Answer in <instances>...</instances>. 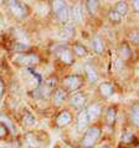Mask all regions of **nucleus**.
Here are the masks:
<instances>
[{
  "label": "nucleus",
  "instance_id": "nucleus-1",
  "mask_svg": "<svg viewBox=\"0 0 139 148\" xmlns=\"http://www.w3.org/2000/svg\"><path fill=\"white\" fill-rule=\"evenodd\" d=\"M101 136V128L97 126H92L86 130V133L82 138V146L86 148H89V147H93L96 145V142L98 141Z\"/></svg>",
  "mask_w": 139,
  "mask_h": 148
},
{
  "label": "nucleus",
  "instance_id": "nucleus-2",
  "mask_svg": "<svg viewBox=\"0 0 139 148\" xmlns=\"http://www.w3.org/2000/svg\"><path fill=\"white\" fill-rule=\"evenodd\" d=\"M52 8H54V11L57 16V19L60 20L61 23H66L68 20V8L66 5V3L65 1H54L52 4Z\"/></svg>",
  "mask_w": 139,
  "mask_h": 148
},
{
  "label": "nucleus",
  "instance_id": "nucleus-3",
  "mask_svg": "<svg viewBox=\"0 0 139 148\" xmlns=\"http://www.w3.org/2000/svg\"><path fill=\"white\" fill-rule=\"evenodd\" d=\"M82 85V79L78 75H70L63 80V86L67 91H76Z\"/></svg>",
  "mask_w": 139,
  "mask_h": 148
},
{
  "label": "nucleus",
  "instance_id": "nucleus-4",
  "mask_svg": "<svg viewBox=\"0 0 139 148\" xmlns=\"http://www.w3.org/2000/svg\"><path fill=\"white\" fill-rule=\"evenodd\" d=\"M9 9L15 16L18 18H24L27 14V8L21 1H9Z\"/></svg>",
  "mask_w": 139,
  "mask_h": 148
},
{
  "label": "nucleus",
  "instance_id": "nucleus-5",
  "mask_svg": "<svg viewBox=\"0 0 139 148\" xmlns=\"http://www.w3.org/2000/svg\"><path fill=\"white\" fill-rule=\"evenodd\" d=\"M87 102V98H86V95L82 92H77L75 95H72V97L70 98V103H71L75 108H82L83 106Z\"/></svg>",
  "mask_w": 139,
  "mask_h": 148
},
{
  "label": "nucleus",
  "instance_id": "nucleus-6",
  "mask_svg": "<svg viewBox=\"0 0 139 148\" xmlns=\"http://www.w3.org/2000/svg\"><path fill=\"white\" fill-rule=\"evenodd\" d=\"M89 122H92V120H91V117H89V114H88L87 108L81 111V112L78 113V116H77V126H78V128L80 130H84L86 127L89 125Z\"/></svg>",
  "mask_w": 139,
  "mask_h": 148
},
{
  "label": "nucleus",
  "instance_id": "nucleus-7",
  "mask_svg": "<svg viewBox=\"0 0 139 148\" xmlns=\"http://www.w3.org/2000/svg\"><path fill=\"white\" fill-rule=\"evenodd\" d=\"M57 55H59L60 60L63 61L65 64H68L71 65L73 62V56H72V52L68 50L66 47H60V50L57 51Z\"/></svg>",
  "mask_w": 139,
  "mask_h": 148
},
{
  "label": "nucleus",
  "instance_id": "nucleus-8",
  "mask_svg": "<svg viewBox=\"0 0 139 148\" xmlns=\"http://www.w3.org/2000/svg\"><path fill=\"white\" fill-rule=\"evenodd\" d=\"M70 122H71V114H70L67 111L61 112L59 116H57V118H56V123H57V126H60V127L67 126Z\"/></svg>",
  "mask_w": 139,
  "mask_h": 148
},
{
  "label": "nucleus",
  "instance_id": "nucleus-9",
  "mask_svg": "<svg viewBox=\"0 0 139 148\" xmlns=\"http://www.w3.org/2000/svg\"><path fill=\"white\" fill-rule=\"evenodd\" d=\"M99 92L103 97H111L114 93V88L109 82H102L99 85Z\"/></svg>",
  "mask_w": 139,
  "mask_h": 148
},
{
  "label": "nucleus",
  "instance_id": "nucleus-10",
  "mask_svg": "<svg viewBox=\"0 0 139 148\" xmlns=\"http://www.w3.org/2000/svg\"><path fill=\"white\" fill-rule=\"evenodd\" d=\"M92 45H93V50H95L97 54H102L104 51V44L102 41V38L99 35H95L92 40Z\"/></svg>",
  "mask_w": 139,
  "mask_h": 148
},
{
  "label": "nucleus",
  "instance_id": "nucleus-11",
  "mask_svg": "<svg viewBox=\"0 0 139 148\" xmlns=\"http://www.w3.org/2000/svg\"><path fill=\"white\" fill-rule=\"evenodd\" d=\"M66 97H67L66 91L62 90V88H59V90H56V91H55L52 100H54V103L55 105H61V103H63V102H65Z\"/></svg>",
  "mask_w": 139,
  "mask_h": 148
},
{
  "label": "nucleus",
  "instance_id": "nucleus-12",
  "mask_svg": "<svg viewBox=\"0 0 139 148\" xmlns=\"http://www.w3.org/2000/svg\"><path fill=\"white\" fill-rule=\"evenodd\" d=\"M130 120L136 127H139V103H134L130 108Z\"/></svg>",
  "mask_w": 139,
  "mask_h": 148
},
{
  "label": "nucleus",
  "instance_id": "nucleus-13",
  "mask_svg": "<svg viewBox=\"0 0 139 148\" xmlns=\"http://www.w3.org/2000/svg\"><path fill=\"white\" fill-rule=\"evenodd\" d=\"M88 111V114H89V117H91V120H96V118L101 114V111H102V107H101V105H98V103H92L89 107L87 108Z\"/></svg>",
  "mask_w": 139,
  "mask_h": 148
},
{
  "label": "nucleus",
  "instance_id": "nucleus-14",
  "mask_svg": "<svg viewBox=\"0 0 139 148\" xmlns=\"http://www.w3.org/2000/svg\"><path fill=\"white\" fill-rule=\"evenodd\" d=\"M86 75H87V79L91 84H95V82L98 81V75H97L96 70L93 69L91 65H87V66H86Z\"/></svg>",
  "mask_w": 139,
  "mask_h": 148
},
{
  "label": "nucleus",
  "instance_id": "nucleus-15",
  "mask_svg": "<svg viewBox=\"0 0 139 148\" xmlns=\"http://www.w3.org/2000/svg\"><path fill=\"white\" fill-rule=\"evenodd\" d=\"M71 15H72V18H73L75 21H77V23L82 21V19H83V16H82V8H81L80 5H75L72 8Z\"/></svg>",
  "mask_w": 139,
  "mask_h": 148
},
{
  "label": "nucleus",
  "instance_id": "nucleus-16",
  "mask_svg": "<svg viewBox=\"0 0 139 148\" xmlns=\"http://www.w3.org/2000/svg\"><path fill=\"white\" fill-rule=\"evenodd\" d=\"M73 51H75V54L77 55V56H80V57H83V56H86L88 54V51H87V49H86L82 44H75L73 45V49H72Z\"/></svg>",
  "mask_w": 139,
  "mask_h": 148
},
{
  "label": "nucleus",
  "instance_id": "nucleus-17",
  "mask_svg": "<svg viewBox=\"0 0 139 148\" xmlns=\"http://www.w3.org/2000/svg\"><path fill=\"white\" fill-rule=\"evenodd\" d=\"M114 10H116L121 16H124L127 13H128V4H127L125 1L117 3V5H116V8H114Z\"/></svg>",
  "mask_w": 139,
  "mask_h": 148
},
{
  "label": "nucleus",
  "instance_id": "nucleus-18",
  "mask_svg": "<svg viewBox=\"0 0 139 148\" xmlns=\"http://www.w3.org/2000/svg\"><path fill=\"white\" fill-rule=\"evenodd\" d=\"M119 55L123 57V59H129L130 55H132V52H130V47H129V45L128 44H122L121 46H119Z\"/></svg>",
  "mask_w": 139,
  "mask_h": 148
},
{
  "label": "nucleus",
  "instance_id": "nucleus-19",
  "mask_svg": "<svg viewBox=\"0 0 139 148\" xmlns=\"http://www.w3.org/2000/svg\"><path fill=\"white\" fill-rule=\"evenodd\" d=\"M116 117H117V111L114 107H109L107 111V116H106V121H107L108 125H113L114 121H116Z\"/></svg>",
  "mask_w": 139,
  "mask_h": 148
},
{
  "label": "nucleus",
  "instance_id": "nucleus-20",
  "mask_svg": "<svg viewBox=\"0 0 139 148\" xmlns=\"http://www.w3.org/2000/svg\"><path fill=\"white\" fill-rule=\"evenodd\" d=\"M86 6H87V11L89 15H95L96 11L98 10L99 4H98V1H96V0H91V1H87Z\"/></svg>",
  "mask_w": 139,
  "mask_h": 148
},
{
  "label": "nucleus",
  "instance_id": "nucleus-21",
  "mask_svg": "<svg viewBox=\"0 0 139 148\" xmlns=\"http://www.w3.org/2000/svg\"><path fill=\"white\" fill-rule=\"evenodd\" d=\"M21 62L25 64V65L36 64V62H37V57H36L35 55H26V56H22V57H21Z\"/></svg>",
  "mask_w": 139,
  "mask_h": 148
},
{
  "label": "nucleus",
  "instance_id": "nucleus-22",
  "mask_svg": "<svg viewBox=\"0 0 139 148\" xmlns=\"http://www.w3.org/2000/svg\"><path fill=\"white\" fill-rule=\"evenodd\" d=\"M108 18H109V20H111V21H113V23H119L121 19H122V16L118 14L114 9H112V10H109V13H108Z\"/></svg>",
  "mask_w": 139,
  "mask_h": 148
},
{
  "label": "nucleus",
  "instance_id": "nucleus-23",
  "mask_svg": "<svg viewBox=\"0 0 139 148\" xmlns=\"http://www.w3.org/2000/svg\"><path fill=\"white\" fill-rule=\"evenodd\" d=\"M129 39H130V41H133L134 44H139V30H134L130 32Z\"/></svg>",
  "mask_w": 139,
  "mask_h": 148
},
{
  "label": "nucleus",
  "instance_id": "nucleus-24",
  "mask_svg": "<svg viewBox=\"0 0 139 148\" xmlns=\"http://www.w3.org/2000/svg\"><path fill=\"white\" fill-rule=\"evenodd\" d=\"M24 121L26 122V125H30V126L35 125V118L32 117L29 112H25V116H24Z\"/></svg>",
  "mask_w": 139,
  "mask_h": 148
},
{
  "label": "nucleus",
  "instance_id": "nucleus-25",
  "mask_svg": "<svg viewBox=\"0 0 139 148\" xmlns=\"http://www.w3.org/2000/svg\"><path fill=\"white\" fill-rule=\"evenodd\" d=\"M63 31H65V35H66V38H72L75 29H73V25H66V26H65V30Z\"/></svg>",
  "mask_w": 139,
  "mask_h": 148
},
{
  "label": "nucleus",
  "instance_id": "nucleus-26",
  "mask_svg": "<svg viewBox=\"0 0 139 148\" xmlns=\"http://www.w3.org/2000/svg\"><path fill=\"white\" fill-rule=\"evenodd\" d=\"M6 134H7V128H6V126L4 125L3 122H0V138L5 137Z\"/></svg>",
  "mask_w": 139,
  "mask_h": 148
},
{
  "label": "nucleus",
  "instance_id": "nucleus-27",
  "mask_svg": "<svg viewBox=\"0 0 139 148\" xmlns=\"http://www.w3.org/2000/svg\"><path fill=\"white\" fill-rule=\"evenodd\" d=\"M130 138H133V134H132V133H128V132H125V133L123 134V138H122V139H123L124 142H130V141H129Z\"/></svg>",
  "mask_w": 139,
  "mask_h": 148
},
{
  "label": "nucleus",
  "instance_id": "nucleus-28",
  "mask_svg": "<svg viewBox=\"0 0 139 148\" xmlns=\"http://www.w3.org/2000/svg\"><path fill=\"white\" fill-rule=\"evenodd\" d=\"M4 88H5L4 87V82H3L1 79H0V98H1L3 95H4Z\"/></svg>",
  "mask_w": 139,
  "mask_h": 148
},
{
  "label": "nucleus",
  "instance_id": "nucleus-29",
  "mask_svg": "<svg viewBox=\"0 0 139 148\" xmlns=\"http://www.w3.org/2000/svg\"><path fill=\"white\" fill-rule=\"evenodd\" d=\"M133 8L137 11H139V0H134V1H133Z\"/></svg>",
  "mask_w": 139,
  "mask_h": 148
},
{
  "label": "nucleus",
  "instance_id": "nucleus-30",
  "mask_svg": "<svg viewBox=\"0 0 139 148\" xmlns=\"http://www.w3.org/2000/svg\"><path fill=\"white\" fill-rule=\"evenodd\" d=\"M99 148H111V147H109V146H106V145H104V146H101Z\"/></svg>",
  "mask_w": 139,
  "mask_h": 148
}]
</instances>
